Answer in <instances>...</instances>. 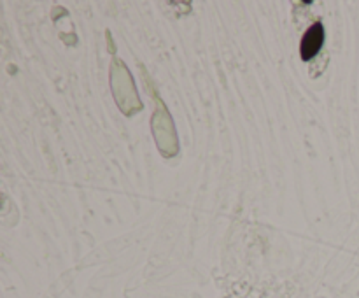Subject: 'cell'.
<instances>
[{
    "mask_svg": "<svg viewBox=\"0 0 359 298\" xmlns=\"http://www.w3.org/2000/svg\"><path fill=\"white\" fill-rule=\"evenodd\" d=\"M323 42H325V27L323 23H314L312 27L307 28V32L304 34L300 42V56L304 62L314 58L319 53V49L323 48Z\"/></svg>",
    "mask_w": 359,
    "mask_h": 298,
    "instance_id": "cell-1",
    "label": "cell"
}]
</instances>
